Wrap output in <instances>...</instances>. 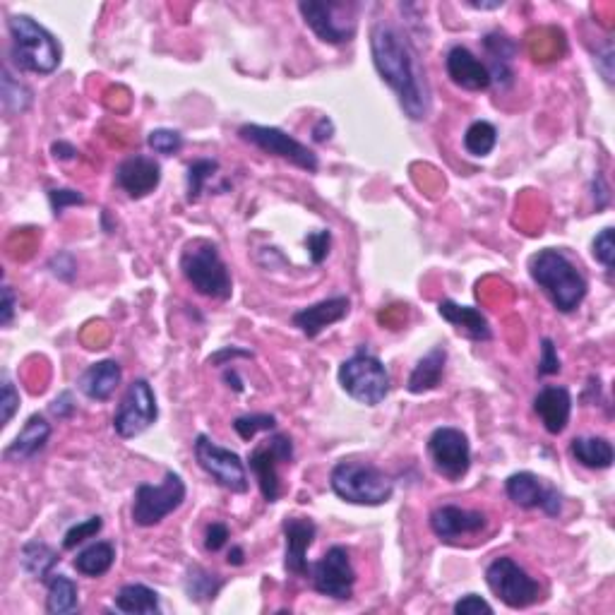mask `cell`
<instances>
[{
  "instance_id": "obj_10",
  "label": "cell",
  "mask_w": 615,
  "mask_h": 615,
  "mask_svg": "<svg viewBox=\"0 0 615 615\" xmlns=\"http://www.w3.org/2000/svg\"><path fill=\"white\" fill-rule=\"evenodd\" d=\"M195 459L200 469L205 471L217 486L226 488L231 493H248V469L246 462L236 452L217 445L210 435L200 433L195 438Z\"/></svg>"
},
{
  "instance_id": "obj_13",
  "label": "cell",
  "mask_w": 615,
  "mask_h": 615,
  "mask_svg": "<svg viewBox=\"0 0 615 615\" xmlns=\"http://www.w3.org/2000/svg\"><path fill=\"white\" fill-rule=\"evenodd\" d=\"M294 459V443L289 435L274 433L265 443L255 447L248 457V467L255 474L262 498L267 503H277L282 495V486H279V464H289Z\"/></svg>"
},
{
  "instance_id": "obj_45",
  "label": "cell",
  "mask_w": 615,
  "mask_h": 615,
  "mask_svg": "<svg viewBox=\"0 0 615 615\" xmlns=\"http://www.w3.org/2000/svg\"><path fill=\"white\" fill-rule=\"evenodd\" d=\"M452 611H455L457 615H481V613L491 615L493 606L486 599H481L479 594H467V596H462L455 606H452Z\"/></svg>"
},
{
  "instance_id": "obj_21",
  "label": "cell",
  "mask_w": 615,
  "mask_h": 615,
  "mask_svg": "<svg viewBox=\"0 0 615 615\" xmlns=\"http://www.w3.org/2000/svg\"><path fill=\"white\" fill-rule=\"evenodd\" d=\"M351 310V301L346 296H334L325 298V301L315 303V306L301 308L298 313H294L291 322L306 334L308 339H315L318 334L325 330V327L334 325V322L344 320Z\"/></svg>"
},
{
  "instance_id": "obj_47",
  "label": "cell",
  "mask_w": 615,
  "mask_h": 615,
  "mask_svg": "<svg viewBox=\"0 0 615 615\" xmlns=\"http://www.w3.org/2000/svg\"><path fill=\"white\" fill-rule=\"evenodd\" d=\"M3 303H0V325L3 327H10V322H13L15 318V310H17V296L13 291V286L3 284Z\"/></svg>"
},
{
  "instance_id": "obj_4",
  "label": "cell",
  "mask_w": 615,
  "mask_h": 615,
  "mask_svg": "<svg viewBox=\"0 0 615 615\" xmlns=\"http://www.w3.org/2000/svg\"><path fill=\"white\" fill-rule=\"evenodd\" d=\"M181 272L200 296L214 298V301H229L234 294V282L226 262L219 255V248L210 241L188 243L181 253Z\"/></svg>"
},
{
  "instance_id": "obj_1",
  "label": "cell",
  "mask_w": 615,
  "mask_h": 615,
  "mask_svg": "<svg viewBox=\"0 0 615 615\" xmlns=\"http://www.w3.org/2000/svg\"><path fill=\"white\" fill-rule=\"evenodd\" d=\"M373 65L387 87L397 94L399 106L411 121H426L431 113V87L426 70L411 41L387 22H375L370 29Z\"/></svg>"
},
{
  "instance_id": "obj_50",
  "label": "cell",
  "mask_w": 615,
  "mask_h": 615,
  "mask_svg": "<svg viewBox=\"0 0 615 615\" xmlns=\"http://www.w3.org/2000/svg\"><path fill=\"white\" fill-rule=\"evenodd\" d=\"M332 133H334V123L327 116H322L313 128V140L315 142H327L332 137Z\"/></svg>"
},
{
  "instance_id": "obj_26",
  "label": "cell",
  "mask_w": 615,
  "mask_h": 615,
  "mask_svg": "<svg viewBox=\"0 0 615 615\" xmlns=\"http://www.w3.org/2000/svg\"><path fill=\"white\" fill-rule=\"evenodd\" d=\"M483 49H486L491 63L486 65L488 73H491V82L500 87L512 85V58L517 53V44L510 37H505L503 32H493L483 39Z\"/></svg>"
},
{
  "instance_id": "obj_37",
  "label": "cell",
  "mask_w": 615,
  "mask_h": 615,
  "mask_svg": "<svg viewBox=\"0 0 615 615\" xmlns=\"http://www.w3.org/2000/svg\"><path fill=\"white\" fill-rule=\"evenodd\" d=\"M147 145L152 152L161 154V157H173L183 149V135L178 130L157 128L147 135Z\"/></svg>"
},
{
  "instance_id": "obj_16",
  "label": "cell",
  "mask_w": 615,
  "mask_h": 615,
  "mask_svg": "<svg viewBox=\"0 0 615 615\" xmlns=\"http://www.w3.org/2000/svg\"><path fill=\"white\" fill-rule=\"evenodd\" d=\"M505 493L522 510H534L541 507L548 517H558L563 510V495L555 491L553 486H546L531 471H517L505 481Z\"/></svg>"
},
{
  "instance_id": "obj_18",
  "label": "cell",
  "mask_w": 615,
  "mask_h": 615,
  "mask_svg": "<svg viewBox=\"0 0 615 615\" xmlns=\"http://www.w3.org/2000/svg\"><path fill=\"white\" fill-rule=\"evenodd\" d=\"M161 183V166L154 157L135 154V157L123 159L116 169V185L128 193L133 200H142L149 193L159 188Z\"/></svg>"
},
{
  "instance_id": "obj_2",
  "label": "cell",
  "mask_w": 615,
  "mask_h": 615,
  "mask_svg": "<svg viewBox=\"0 0 615 615\" xmlns=\"http://www.w3.org/2000/svg\"><path fill=\"white\" fill-rule=\"evenodd\" d=\"M529 274L534 284H539V289L551 298V303L560 313H572L587 298V279H584L579 267L567 258L563 250L546 248L531 255Z\"/></svg>"
},
{
  "instance_id": "obj_20",
  "label": "cell",
  "mask_w": 615,
  "mask_h": 615,
  "mask_svg": "<svg viewBox=\"0 0 615 615\" xmlns=\"http://www.w3.org/2000/svg\"><path fill=\"white\" fill-rule=\"evenodd\" d=\"M447 77L467 92H486L493 85L486 63L471 53L467 46H452L445 58Z\"/></svg>"
},
{
  "instance_id": "obj_39",
  "label": "cell",
  "mask_w": 615,
  "mask_h": 615,
  "mask_svg": "<svg viewBox=\"0 0 615 615\" xmlns=\"http://www.w3.org/2000/svg\"><path fill=\"white\" fill-rule=\"evenodd\" d=\"M101 527H104V519L101 517H89L85 522L75 524V527H70L65 531L63 536V548L65 551H75L80 543H85L87 539H94V536L99 534Z\"/></svg>"
},
{
  "instance_id": "obj_48",
  "label": "cell",
  "mask_w": 615,
  "mask_h": 615,
  "mask_svg": "<svg viewBox=\"0 0 615 615\" xmlns=\"http://www.w3.org/2000/svg\"><path fill=\"white\" fill-rule=\"evenodd\" d=\"M75 402H73V394L70 392H61L56 399L51 402V414L58 416V419H70V416L75 414Z\"/></svg>"
},
{
  "instance_id": "obj_43",
  "label": "cell",
  "mask_w": 615,
  "mask_h": 615,
  "mask_svg": "<svg viewBox=\"0 0 615 615\" xmlns=\"http://www.w3.org/2000/svg\"><path fill=\"white\" fill-rule=\"evenodd\" d=\"M306 246L310 253V260H313V265H320L322 260L330 255V246H332V234L330 231H315V234H310L306 238Z\"/></svg>"
},
{
  "instance_id": "obj_8",
  "label": "cell",
  "mask_w": 615,
  "mask_h": 615,
  "mask_svg": "<svg viewBox=\"0 0 615 615\" xmlns=\"http://www.w3.org/2000/svg\"><path fill=\"white\" fill-rule=\"evenodd\" d=\"M486 584L488 589L498 596L512 611H522V608L534 606L539 601L541 587L534 577L524 570L522 565L515 563L512 558H495L491 565L486 567Z\"/></svg>"
},
{
  "instance_id": "obj_35",
  "label": "cell",
  "mask_w": 615,
  "mask_h": 615,
  "mask_svg": "<svg viewBox=\"0 0 615 615\" xmlns=\"http://www.w3.org/2000/svg\"><path fill=\"white\" fill-rule=\"evenodd\" d=\"M3 106L8 113H25L32 106V89L3 68Z\"/></svg>"
},
{
  "instance_id": "obj_53",
  "label": "cell",
  "mask_w": 615,
  "mask_h": 615,
  "mask_svg": "<svg viewBox=\"0 0 615 615\" xmlns=\"http://www.w3.org/2000/svg\"><path fill=\"white\" fill-rule=\"evenodd\" d=\"M469 8H476V10H498L503 8V0H493V3H471V0H467Z\"/></svg>"
},
{
  "instance_id": "obj_7",
  "label": "cell",
  "mask_w": 615,
  "mask_h": 615,
  "mask_svg": "<svg viewBox=\"0 0 615 615\" xmlns=\"http://www.w3.org/2000/svg\"><path fill=\"white\" fill-rule=\"evenodd\" d=\"M185 481L181 479V474L176 471H166L164 481L159 486H152V483H140L135 488V498H133V510H130V517H133V524L137 527H157V524L164 522L171 512H176L178 507L185 503Z\"/></svg>"
},
{
  "instance_id": "obj_22",
  "label": "cell",
  "mask_w": 615,
  "mask_h": 615,
  "mask_svg": "<svg viewBox=\"0 0 615 615\" xmlns=\"http://www.w3.org/2000/svg\"><path fill=\"white\" fill-rule=\"evenodd\" d=\"M534 411L551 435H560L570 423L572 414V394L567 387L548 385L534 397Z\"/></svg>"
},
{
  "instance_id": "obj_12",
  "label": "cell",
  "mask_w": 615,
  "mask_h": 615,
  "mask_svg": "<svg viewBox=\"0 0 615 615\" xmlns=\"http://www.w3.org/2000/svg\"><path fill=\"white\" fill-rule=\"evenodd\" d=\"M159 419L157 394L145 378L133 380L125 390L121 404H118L116 416H113V428L123 440L137 438L152 428Z\"/></svg>"
},
{
  "instance_id": "obj_19",
  "label": "cell",
  "mask_w": 615,
  "mask_h": 615,
  "mask_svg": "<svg viewBox=\"0 0 615 615\" xmlns=\"http://www.w3.org/2000/svg\"><path fill=\"white\" fill-rule=\"evenodd\" d=\"M488 519L479 510H464L457 505H440L431 515V529L440 541L450 543L462 536L479 534L486 529Z\"/></svg>"
},
{
  "instance_id": "obj_34",
  "label": "cell",
  "mask_w": 615,
  "mask_h": 615,
  "mask_svg": "<svg viewBox=\"0 0 615 615\" xmlns=\"http://www.w3.org/2000/svg\"><path fill=\"white\" fill-rule=\"evenodd\" d=\"M498 145V130L488 121H474L464 133V149L471 157H488Z\"/></svg>"
},
{
  "instance_id": "obj_27",
  "label": "cell",
  "mask_w": 615,
  "mask_h": 615,
  "mask_svg": "<svg viewBox=\"0 0 615 615\" xmlns=\"http://www.w3.org/2000/svg\"><path fill=\"white\" fill-rule=\"evenodd\" d=\"M445 363H447V349L445 346H435V349L428 351V354L416 363L414 370H411L409 380H406V390L411 394H423L435 390V387L443 382Z\"/></svg>"
},
{
  "instance_id": "obj_11",
  "label": "cell",
  "mask_w": 615,
  "mask_h": 615,
  "mask_svg": "<svg viewBox=\"0 0 615 615\" xmlns=\"http://www.w3.org/2000/svg\"><path fill=\"white\" fill-rule=\"evenodd\" d=\"M238 137H241L243 142H248V145L258 147L262 152L272 154V157L289 161V164H294L298 169L308 173H315L320 166L318 154H315L313 149L306 147L303 142H298L296 137H291L289 133H284V130L279 128L246 123L238 128Z\"/></svg>"
},
{
  "instance_id": "obj_46",
  "label": "cell",
  "mask_w": 615,
  "mask_h": 615,
  "mask_svg": "<svg viewBox=\"0 0 615 615\" xmlns=\"http://www.w3.org/2000/svg\"><path fill=\"white\" fill-rule=\"evenodd\" d=\"M226 541H229V527L222 522H212L210 527L205 529V548L210 553L222 551L226 546Z\"/></svg>"
},
{
  "instance_id": "obj_23",
  "label": "cell",
  "mask_w": 615,
  "mask_h": 615,
  "mask_svg": "<svg viewBox=\"0 0 615 615\" xmlns=\"http://www.w3.org/2000/svg\"><path fill=\"white\" fill-rule=\"evenodd\" d=\"M49 438L51 423L39 414L29 416L25 428L17 433V438L10 443V447H5V462H27V459L37 457L46 447V443H49Z\"/></svg>"
},
{
  "instance_id": "obj_33",
  "label": "cell",
  "mask_w": 615,
  "mask_h": 615,
  "mask_svg": "<svg viewBox=\"0 0 615 615\" xmlns=\"http://www.w3.org/2000/svg\"><path fill=\"white\" fill-rule=\"evenodd\" d=\"M219 589H222V579L217 575L202 570L200 565L188 567V572H185V594H188L190 601H212L219 594Z\"/></svg>"
},
{
  "instance_id": "obj_44",
  "label": "cell",
  "mask_w": 615,
  "mask_h": 615,
  "mask_svg": "<svg viewBox=\"0 0 615 615\" xmlns=\"http://www.w3.org/2000/svg\"><path fill=\"white\" fill-rule=\"evenodd\" d=\"M0 409H3V426L13 421L15 411L20 409V392L15 390L13 380L3 375V397H0Z\"/></svg>"
},
{
  "instance_id": "obj_31",
  "label": "cell",
  "mask_w": 615,
  "mask_h": 615,
  "mask_svg": "<svg viewBox=\"0 0 615 615\" xmlns=\"http://www.w3.org/2000/svg\"><path fill=\"white\" fill-rule=\"evenodd\" d=\"M116 563V548L109 541H97L89 543L85 551L77 553L73 560L75 570L85 577H101L111 570Z\"/></svg>"
},
{
  "instance_id": "obj_25",
  "label": "cell",
  "mask_w": 615,
  "mask_h": 615,
  "mask_svg": "<svg viewBox=\"0 0 615 615\" xmlns=\"http://www.w3.org/2000/svg\"><path fill=\"white\" fill-rule=\"evenodd\" d=\"M438 313L443 315V320L450 322V325H455L459 332H464L469 339H474V342H488V339L493 337L491 325H488L486 315H483L479 308L459 306L455 301H440Z\"/></svg>"
},
{
  "instance_id": "obj_14",
  "label": "cell",
  "mask_w": 615,
  "mask_h": 615,
  "mask_svg": "<svg viewBox=\"0 0 615 615\" xmlns=\"http://www.w3.org/2000/svg\"><path fill=\"white\" fill-rule=\"evenodd\" d=\"M428 457H431L433 469L443 479L452 483L462 481L471 467L469 438L459 428H435L431 438H428Z\"/></svg>"
},
{
  "instance_id": "obj_9",
  "label": "cell",
  "mask_w": 615,
  "mask_h": 615,
  "mask_svg": "<svg viewBox=\"0 0 615 615\" xmlns=\"http://www.w3.org/2000/svg\"><path fill=\"white\" fill-rule=\"evenodd\" d=\"M298 13L303 22L313 29L315 37L325 44L342 46L349 44L356 34V15L354 5L344 3H325V0H301Z\"/></svg>"
},
{
  "instance_id": "obj_17",
  "label": "cell",
  "mask_w": 615,
  "mask_h": 615,
  "mask_svg": "<svg viewBox=\"0 0 615 615\" xmlns=\"http://www.w3.org/2000/svg\"><path fill=\"white\" fill-rule=\"evenodd\" d=\"M282 531H284V543H286L284 570L294 577L310 575L308 548L313 546L315 534H318L315 522L308 517H286L282 524Z\"/></svg>"
},
{
  "instance_id": "obj_51",
  "label": "cell",
  "mask_w": 615,
  "mask_h": 615,
  "mask_svg": "<svg viewBox=\"0 0 615 615\" xmlns=\"http://www.w3.org/2000/svg\"><path fill=\"white\" fill-rule=\"evenodd\" d=\"M51 152H53V157L61 159V161H68V159L77 157V149L70 145V142H53Z\"/></svg>"
},
{
  "instance_id": "obj_5",
  "label": "cell",
  "mask_w": 615,
  "mask_h": 615,
  "mask_svg": "<svg viewBox=\"0 0 615 615\" xmlns=\"http://www.w3.org/2000/svg\"><path fill=\"white\" fill-rule=\"evenodd\" d=\"M332 493L351 505L378 507L394 493V481L385 471L368 462H339L330 474Z\"/></svg>"
},
{
  "instance_id": "obj_29",
  "label": "cell",
  "mask_w": 615,
  "mask_h": 615,
  "mask_svg": "<svg viewBox=\"0 0 615 615\" xmlns=\"http://www.w3.org/2000/svg\"><path fill=\"white\" fill-rule=\"evenodd\" d=\"M570 455L582 467L603 471L613 467V445L606 438H575L570 443Z\"/></svg>"
},
{
  "instance_id": "obj_6",
  "label": "cell",
  "mask_w": 615,
  "mask_h": 615,
  "mask_svg": "<svg viewBox=\"0 0 615 615\" xmlns=\"http://www.w3.org/2000/svg\"><path fill=\"white\" fill-rule=\"evenodd\" d=\"M339 385L358 404L378 406L390 394V370L378 356L358 351L339 366Z\"/></svg>"
},
{
  "instance_id": "obj_24",
  "label": "cell",
  "mask_w": 615,
  "mask_h": 615,
  "mask_svg": "<svg viewBox=\"0 0 615 615\" xmlns=\"http://www.w3.org/2000/svg\"><path fill=\"white\" fill-rule=\"evenodd\" d=\"M123 380V370L121 363L113 361V358H106V361L92 363L85 373L80 375V392L85 394L87 399H94V402H106L111 399V394L116 392V387L121 385Z\"/></svg>"
},
{
  "instance_id": "obj_28",
  "label": "cell",
  "mask_w": 615,
  "mask_h": 615,
  "mask_svg": "<svg viewBox=\"0 0 615 615\" xmlns=\"http://www.w3.org/2000/svg\"><path fill=\"white\" fill-rule=\"evenodd\" d=\"M113 606L128 615H157L161 611L159 594L147 584H125L113 599Z\"/></svg>"
},
{
  "instance_id": "obj_41",
  "label": "cell",
  "mask_w": 615,
  "mask_h": 615,
  "mask_svg": "<svg viewBox=\"0 0 615 615\" xmlns=\"http://www.w3.org/2000/svg\"><path fill=\"white\" fill-rule=\"evenodd\" d=\"M49 202H51L53 214H56V217H61V214L68 210V207L85 205V195H82L80 190L53 188V190H49Z\"/></svg>"
},
{
  "instance_id": "obj_54",
  "label": "cell",
  "mask_w": 615,
  "mask_h": 615,
  "mask_svg": "<svg viewBox=\"0 0 615 615\" xmlns=\"http://www.w3.org/2000/svg\"><path fill=\"white\" fill-rule=\"evenodd\" d=\"M229 565H243V548L234 546L229 551Z\"/></svg>"
},
{
  "instance_id": "obj_32",
  "label": "cell",
  "mask_w": 615,
  "mask_h": 615,
  "mask_svg": "<svg viewBox=\"0 0 615 615\" xmlns=\"http://www.w3.org/2000/svg\"><path fill=\"white\" fill-rule=\"evenodd\" d=\"M46 587H49V594H46V613L65 615L77 611V606H80V591H77V584L73 579L65 575H51L46 579Z\"/></svg>"
},
{
  "instance_id": "obj_36",
  "label": "cell",
  "mask_w": 615,
  "mask_h": 615,
  "mask_svg": "<svg viewBox=\"0 0 615 615\" xmlns=\"http://www.w3.org/2000/svg\"><path fill=\"white\" fill-rule=\"evenodd\" d=\"M217 171H219L217 159H197L188 166V176H185V181H188V202L200 200L202 188H205V183L210 181Z\"/></svg>"
},
{
  "instance_id": "obj_15",
  "label": "cell",
  "mask_w": 615,
  "mask_h": 615,
  "mask_svg": "<svg viewBox=\"0 0 615 615\" xmlns=\"http://www.w3.org/2000/svg\"><path fill=\"white\" fill-rule=\"evenodd\" d=\"M310 579L318 594L337 601H349L354 596L356 570L351 565V553L344 546H332L315 565H310Z\"/></svg>"
},
{
  "instance_id": "obj_42",
  "label": "cell",
  "mask_w": 615,
  "mask_h": 615,
  "mask_svg": "<svg viewBox=\"0 0 615 615\" xmlns=\"http://www.w3.org/2000/svg\"><path fill=\"white\" fill-rule=\"evenodd\" d=\"M560 356L558 349H555L553 339H543L541 342V358H539V370L536 373L541 375V378H546V375H558L560 373Z\"/></svg>"
},
{
  "instance_id": "obj_52",
  "label": "cell",
  "mask_w": 615,
  "mask_h": 615,
  "mask_svg": "<svg viewBox=\"0 0 615 615\" xmlns=\"http://www.w3.org/2000/svg\"><path fill=\"white\" fill-rule=\"evenodd\" d=\"M224 380L229 382V387H234L236 392H243V382H241V378H238L236 370H226V373H224Z\"/></svg>"
},
{
  "instance_id": "obj_30",
  "label": "cell",
  "mask_w": 615,
  "mask_h": 615,
  "mask_svg": "<svg viewBox=\"0 0 615 615\" xmlns=\"http://www.w3.org/2000/svg\"><path fill=\"white\" fill-rule=\"evenodd\" d=\"M20 563H22V570H25L29 577L46 582V579L53 575V567H56L58 563V553L53 551L49 543L32 539L22 546Z\"/></svg>"
},
{
  "instance_id": "obj_3",
  "label": "cell",
  "mask_w": 615,
  "mask_h": 615,
  "mask_svg": "<svg viewBox=\"0 0 615 615\" xmlns=\"http://www.w3.org/2000/svg\"><path fill=\"white\" fill-rule=\"evenodd\" d=\"M10 58L22 73L51 75L63 61V46L46 27L29 15H10Z\"/></svg>"
},
{
  "instance_id": "obj_38",
  "label": "cell",
  "mask_w": 615,
  "mask_h": 615,
  "mask_svg": "<svg viewBox=\"0 0 615 615\" xmlns=\"http://www.w3.org/2000/svg\"><path fill=\"white\" fill-rule=\"evenodd\" d=\"M274 428H277V419L272 414H246L234 421V431L243 440H253L258 433L274 431Z\"/></svg>"
},
{
  "instance_id": "obj_40",
  "label": "cell",
  "mask_w": 615,
  "mask_h": 615,
  "mask_svg": "<svg viewBox=\"0 0 615 615\" xmlns=\"http://www.w3.org/2000/svg\"><path fill=\"white\" fill-rule=\"evenodd\" d=\"M591 253H594V258L599 260L608 272H613V265H615V231L611 229V226H608V229H603L601 234L594 238V243H591Z\"/></svg>"
},
{
  "instance_id": "obj_49",
  "label": "cell",
  "mask_w": 615,
  "mask_h": 615,
  "mask_svg": "<svg viewBox=\"0 0 615 615\" xmlns=\"http://www.w3.org/2000/svg\"><path fill=\"white\" fill-rule=\"evenodd\" d=\"M234 356H241V358H253V351L248 349H238V346H231V349H224L219 351V354H214L210 358V363H214V366H224L226 358H234Z\"/></svg>"
}]
</instances>
